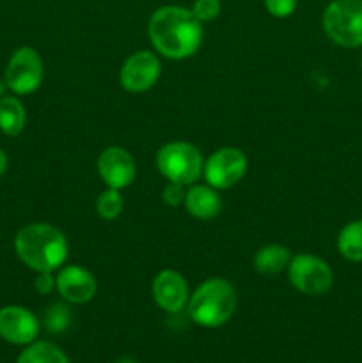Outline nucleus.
Returning a JSON list of instances; mask_svg holds the SVG:
<instances>
[{
	"label": "nucleus",
	"instance_id": "nucleus-1",
	"mask_svg": "<svg viewBox=\"0 0 362 363\" xmlns=\"http://www.w3.org/2000/svg\"><path fill=\"white\" fill-rule=\"evenodd\" d=\"M149 41L167 59L192 57L202 43V23L192 9L180 6L158 7L149 18Z\"/></svg>",
	"mask_w": 362,
	"mask_h": 363
},
{
	"label": "nucleus",
	"instance_id": "nucleus-2",
	"mask_svg": "<svg viewBox=\"0 0 362 363\" xmlns=\"http://www.w3.org/2000/svg\"><path fill=\"white\" fill-rule=\"evenodd\" d=\"M18 257L34 272H53L66 262L67 240L57 227L50 223H31L14 238Z\"/></svg>",
	"mask_w": 362,
	"mask_h": 363
},
{
	"label": "nucleus",
	"instance_id": "nucleus-3",
	"mask_svg": "<svg viewBox=\"0 0 362 363\" xmlns=\"http://www.w3.org/2000/svg\"><path fill=\"white\" fill-rule=\"evenodd\" d=\"M236 305L233 284L224 279H208L188 298V315L202 328H219L233 318Z\"/></svg>",
	"mask_w": 362,
	"mask_h": 363
},
{
	"label": "nucleus",
	"instance_id": "nucleus-4",
	"mask_svg": "<svg viewBox=\"0 0 362 363\" xmlns=\"http://www.w3.org/2000/svg\"><path fill=\"white\" fill-rule=\"evenodd\" d=\"M156 167L169 183L188 186L201 177L204 162L201 151L194 144L177 140L160 147L156 152Z\"/></svg>",
	"mask_w": 362,
	"mask_h": 363
},
{
	"label": "nucleus",
	"instance_id": "nucleus-5",
	"mask_svg": "<svg viewBox=\"0 0 362 363\" xmlns=\"http://www.w3.org/2000/svg\"><path fill=\"white\" fill-rule=\"evenodd\" d=\"M322 23L336 45L362 46V0H332L323 11Z\"/></svg>",
	"mask_w": 362,
	"mask_h": 363
},
{
	"label": "nucleus",
	"instance_id": "nucleus-6",
	"mask_svg": "<svg viewBox=\"0 0 362 363\" xmlns=\"http://www.w3.org/2000/svg\"><path fill=\"white\" fill-rule=\"evenodd\" d=\"M290 284L302 294L322 296L334 284V273L323 259L311 254H298L287 264Z\"/></svg>",
	"mask_w": 362,
	"mask_h": 363
},
{
	"label": "nucleus",
	"instance_id": "nucleus-7",
	"mask_svg": "<svg viewBox=\"0 0 362 363\" xmlns=\"http://www.w3.org/2000/svg\"><path fill=\"white\" fill-rule=\"evenodd\" d=\"M247 172V156L241 149H216L202 167L206 181L215 190H227L241 181Z\"/></svg>",
	"mask_w": 362,
	"mask_h": 363
},
{
	"label": "nucleus",
	"instance_id": "nucleus-8",
	"mask_svg": "<svg viewBox=\"0 0 362 363\" xmlns=\"http://www.w3.org/2000/svg\"><path fill=\"white\" fill-rule=\"evenodd\" d=\"M43 82V60L31 46H21L11 57L6 69L7 89L14 94H31Z\"/></svg>",
	"mask_w": 362,
	"mask_h": 363
},
{
	"label": "nucleus",
	"instance_id": "nucleus-9",
	"mask_svg": "<svg viewBox=\"0 0 362 363\" xmlns=\"http://www.w3.org/2000/svg\"><path fill=\"white\" fill-rule=\"evenodd\" d=\"M160 66L158 57L153 52L142 50L124 60L119 73V82L128 92H146L158 82Z\"/></svg>",
	"mask_w": 362,
	"mask_h": 363
},
{
	"label": "nucleus",
	"instance_id": "nucleus-10",
	"mask_svg": "<svg viewBox=\"0 0 362 363\" xmlns=\"http://www.w3.org/2000/svg\"><path fill=\"white\" fill-rule=\"evenodd\" d=\"M39 333V321L28 308L9 305L0 308V337L14 346H28Z\"/></svg>",
	"mask_w": 362,
	"mask_h": 363
},
{
	"label": "nucleus",
	"instance_id": "nucleus-11",
	"mask_svg": "<svg viewBox=\"0 0 362 363\" xmlns=\"http://www.w3.org/2000/svg\"><path fill=\"white\" fill-rule=\"evenodd\" d=\"M98 172L102 179L105 181L106 186L123 190V188H128L135 181L137 165H135L133 156L126 149L112 145V147H106L99 155Z\"/></svg>",
	"mask_w": 362,
	"mask_h": 363
},
{
	"label": "nucleus",
	"instance_id": "nucleus-12",
	"mask_svg": "<svg viewBox=\"0 0 362 363\" xmlns=\"http://www.w3.org/2000/svg\"><path fill=\"white\" fill-rule=\"evenodd\" d=\"M55 289L67 303L80 305L92 300L98 291L94 275L80 266H66L55 279Z\"/></svg>",
	"mask_w": 362,
	"mask_h": 363
},
{
	"label": "nucleus",
	"instance_id": "nucleus-13",
	"mask_svg": "<svg viewBox=\"0 0 362 363\" xmlns=\"http://www.w3.org/2000/svg\"><path fill=\"white\" fill-rule=\"evenodd\" d=\"M153 298L160 308L176 314L188 303L187 280L174 269H163L153 280Z\"/></svg>",
	"mask_w": 362,
	"mask_h": 363
},
{
	"label": "nucleus",
	"instance_id": "nucleus-14",
	"mask_svg": "<svg viewBox=\"0 0 362 363\" xmlns=\"http://www.w3.org/2000/svg\"><path fill=\"white\" fill-rule=\"evenodd\" d=\"M185 206L194 218L209 220L220 213L222 199L209 184H195L185 195Z\"/></svg>",
	"mask_w": 362,
	"mask_h": 363
},
{
	"label": "nucleus",
	"instance_id": "nucleus-15",
	"mask_svg": "<svg viewBox=\"0 0 362 363\" xmlns=\"http://www.w3.org/2000/svg\"><path fill=\"white\" fill-rule=\"evenodd\" d=\"M291 254L283 245H266L261 247L254 255V268L263 275H275L287 268Z\"/></svg>",
	"mask_w": 362,
	"mask_h": 363
},
{
	"label": "nucleus",
	"instance_id": "nucleus-16",
	"mask_svg": "<svg viewBox=\"0 0 362 363\" xmlns=\"http://www.w3.org/2000/svg\"><path fill=\"white\" fill-rule=\"evenodd\" d=\"M27 123L23 103L14 96H4L0 99V131L9 137H16L23 131Z\"/></svg>",
	"mask_w": 362,
	"mask_h": 363
},
{
	"label": "nucleus",
	"instance_id": "nucleus-17",
	"mask_svg": "<svg viewBox=\"0 0 362 363\" xmlns=\"http://www.w3.org/2000/svg\"><path fill=\"white\" fill-rule=\"evenodd\" d=\"M16 363H71L59 346L46 340L32 342L18 357Z\"/></svg>",
	"mask_w": 362,
	"mask_h": 363
},
{
	"label": "nucleus",
	"instance_id": "nucleus-18",
	"mask_svg": "<svg viewBox=\"0 0 362 363\" xmlns=\"http://www.w3.org/2000/svg\"><path fill=\"white\" fill-rule=\"evenodd\" d=\"M337 248L348 261L362 262V220H355L343 227L337 238Z\"/></svg>",
	"mask_w": 362,
	"mask_h": 363
},
{
	"label": "nucleus",
	"instance_id": "nucleus-19",
	"mask_svg": "<svg viewBox=\"0 0 362 363\" xmlns=\"http://www.w3.org/2000/svg\"><path fill=\"white\" fill-rule=\"evenodd\" d=\"M124 201L121 197L119 190L116 188H106L96 201V211L103 220H114L123 211Z\"/></svg>",
	"mask_w": 362,
	"mask_h": 363
},
{
	"label": "nucleus",
	"instance_id": "nucleus-20",
	"mask_svg": "<svg viewBox=\"0 0 362 363\" xmlns=\"http://www.w3.org/2000/svg\"><path fill=\"white\" fill-rule=\"evenodd\" d=\"M70 321H71V314L70 311H67V307H64V305L60 303L52 305V307L46 311L45 325L46 328H48V332L52 333L64 332V330L70 326Z\"/></svg>",
	"mask_w": 362,
	"mask_h": 363
},
{
	"label": "nucleus",
	"instance_id": "nucleus-21",
	"mask_svg": "<svg viewBox=\"0 0 362 363\" xmlns=\"http://www.w3.org/2000/svg\"><path fill=\"white\" fill-rule=\"evenodd\" d=\"M222 11V4L220 0H195L194 6H192V13L195 14L199 21H212Z\"/></svg>",
	"mask_w": 362,
	"mask_h": 363
},
{
	"label": "nucleus",
	"instance_id": "nucleus-22",
	"mask_svg": "<svg viewBox=\"0 0 362 363\" xmlns=\"http://www.w3.org/2000/svg\"><path fill=\"white\" fill-rule=\"evenodd\" d=\"M266 11L275 18H287L297 9L298 0H263Z\"/></svg>",
	"mask_w": 362,
	"mask_h": 363
},
{
	"label": "nucleus",
	"instance_id": "nucleus-23",
	"mask_svg": "<svg viewBox=\"0 0 362 363\" xmlns=\"http://www.w3.org/2000/svg\"><path fill=\"white\" fill-rule=\"evenodd\" d=\"M185 190L183 184L177 183H169L162 191V201L163 204L169 206V208H177L181 202H185Z\"/></svg>",
	"mask_w": 362,
	"mask_h": 363
},
{
	"label": "nucleus",
	"instance_id": "nucleus-24",
	"mask_svg": "<svg viewBox=\"0 0 362 363\" xmlns=\"http://www.w3.org/2000/svg\"><path fill=\"white\" fill-rule=\"evenodd\" d=\"M35 291L41 294H50L55 289V279L52 277V272H41L34 282Z\"/></svg>",
	"mask_w": 362,
	"mask_h": 363
},
{
	"label": "nucleus",
	"instance_id": "nucleus-25",
	"mask_svg": "<svg viewBox=\"0 0 362 363\" xmlns=\"http://www.w3.org/2000/svg\"><path fill=\"white\" fill-rule=\"evenodd\" d=\"M6 167H7V156H6V152L0 149V176L6 172Z\"/></svg>",
	"mask_w": 362,
	"mask_h": 363
},
{
	"label": "nucleus",
	"instance_id": "nucleus-26",
	"mask_svg": "<svg viewBox=\"0 0 362 363\" xmlns=\"http://www.w3.org/2000/svg\"><path fill=\"white\" fill-rule=\"evenodd\" d=\"M6 89H7L6 80H0V99H2L4 96H6Z\"/></svg>",
	"mask_w": 362,
	"mask_h": 363
},
{
	"label": "nucleus",
	"instance_id": "nucleus-27",
	"mask_svg": "<svg viewBox=\"0 0 362 363\" xmlns=\"http://www.w3.org/2000/svg\"><path fill=\"white\" fill-rule=\"evenodd\" d=\"M114 363H135L131 358H119V360H116Z\"/></svg>",
	"mask_w": 362,
	"mask_h": 363
}]
</instances>
